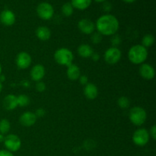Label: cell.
<instances>
[{
    "label": "cell",
    "mask_w": 156,
    "mask_h": 156,
    "mask_svg": "<svg viewBox=\"0 0 156 156\" xmlns=\"http://www.w3.org/2000/svg\"><path fill=\"white\" fill-rule=\"evenodd\" d=\"M34 114L35 115H36L37 118V117H44V115H45L46 111L44 109V108H38Z\"/></svg>",
    "instance_id": "1f68e13d"
},
{
    "label": "cell",
    "mask_w": 156,
    "mask_h": 156,
    "mask_svg": "<svg viewBox=\"0 0 156 156\" xmlns=\"http://www.w3.org/2000/svg\"><path fill=\"white\" fill-rule=\"evenodd\" d=\"M112 9V5L109 2H105L102 5V9H103L105 12H109Z\"/></svg>",
    "instance_id": "f546056e"
},
{
    "label": "cell",
    "mask_w": 156,
    "mask_h": 156,
    "mask_svg": "<svg viewBox=\"0 0 156 156\" xmlns=\"http://www.w3.org/2000/svg\"><path fill=\"white\" fill-rule=\"evenodd\" d=\"M155 37L152 34H147L142 39V45L144 47H146V48H148V47H152L155 44Z\"/></svg>",
    "instance_id": "44dd1931"
},
{
    "label": "cell",
    "mask_w": 156,
    "mask_h": 156,
    "mask_svg": "<svg viewBox=\"0 0 156 156\" xmlns=\"http://www.w3.org/2000/svg\"><path fill=\"white\" fill-rule=\"evenodd\" d=\"M77 52L79 56H80L82 58H88L91 57L92 53H94L92 47L90 45L86 44H81L77 49Z\"/></svg>",
    "instance_id": "d6986e66"
},
{
    "label": "cell",
    "mask_w": 156,
    "mask_h": 156,
    "mask_svg": "<svg viewBox=\"0 0 156 156\" xmlns=\"http://www.w3.org/2000/svg\"><path fill=\"white\" fill-rule=\"evenodd\" d=\"M91 58L94 62H98V61L100 59L101 56L98 53H97V52H94V53H92V55L91 56Z\"/></svg>",
    "instance_id": "836d02e7"
},
{
    "label": "cell",
    "mask_w": 156,
    "mask_h": 156,
    "mask_svg": "<svg viewBox=\"0 0 156 156\" xmlns=\"http://www.w3.org/2000/svg\"><path fill=\"white\" fill-rule=\"evenodd\" d=\"M102 37H103V36L100 33H98V32L94 33H94L91 34V41L94 44H98L102 41Z\"/></svg>",
    "instance_id": "484cf974"
},
{
    "label": "cell",
    "mask_w": 156,
    "mask_h": 156,
    "mask_svg": "<svg viewBox=\"0 0 156 156\" xmlns=\"http://www.w3.org/2000/svg\"><path fill=\"white\" fill-rule=\"evenodd\" d=\"M3 143L6 149L12 152H17L21 147V139L15 134H8L6 136H5Z\"/></svg>",
    "instance_id": "52a82bcc"
},
{
    "label": "cell",
    "mask_w": 156,
    "mask_h": 156,
    "mask_svg": "<svg viewBox=\"0 0 156 156\" xmlns=\"http://www.w3.org/2000/svg\"><path fill=\"white\" fill-rule=\"evenodd\" d=\"M149 133V136H150L152 140H156V126L155 125H153V126L151 127Z\"/></svg>",
    "instance_id": "4dcf8cb0"
},
{
    "label": "cell",
    "mask_w": 156,
    "mask_h": 156,
    "mask_svg": "<svg viewBox=\"0 0 156 156\" xmlns=\"http://www.w3.org/2000/svg\"><path fill=\"white\" fill-rule=\"evenodd\" d=\"M67 77L71 81H76L79 79L81 76V70L77 65L72 63L69 66H67L66 70Z\"/></svg>",
    "instance_id": "e0dca14e"
},
{
    "label": "cell",
    "mask_w": 156,
    "mask_h": 156,
    "mask_svg": "<svg viewBox=\"0 0 156 156\" xmlns=\"http://www.w3.org/2000/svg\"><path fill=\"white\" fill-rule=\"evenodd\" d=\"M4 140H5V136L3 135V134L0 133V143H3V142H4Z\"/></svg>",
    "instance_id": "e575fe53"
},
{
    "label": "cell",
    "mask_w": 156,
    "mask_h": 156,
    "mask_svg": "<svg viewBox=\"0 0 156 156\" xmlns=\"http://www.w3.org/2000/svg\"><path fill=\"white\" fill-rule=\"evenodd\" d=\"M37 117L34 113L30 111H26L23 113L19 118V122L22 126L26 127H30L35 124L37 121Z\"/></svg>",
    "instance_id": "7c38bea8"
},
{
    "label": "cell",
    "mask_w": 156,
    "mask_h": 156,
    "mask_svg": "<svg viewBox=\"0 0 156 156\" xmlns=\"http://www.w3.org/2000/svg\"><path fill=\"white\" fill-rule=\"evenodd\" d=\"M79 81L80 82L81 85H86L88 83V76H85V75H81L80 77L79 78Z\"/></svg>",
    "instance_id": "f1b7e54d"
},
{
    "label": "cell",
    "mask_w": 156,
    "mask_h": 156,
    "mask_svg": "<svg viewBox=\"0 0 156 156\" xmlns=\"http://www.w3.org/2000/svg\"><path fill=\"white\" fill-rule=\"evenodd\" d=\"M91 3V0H72L71 4L73 8L79 10H85L88 9Z\"/></svg>",
    "instance_id": "ffe728a7"
},
{
    "label": "cell",
    "mask_w": 156,
    "mask_h": 156,
    "mask_svg": "<svg viewBox=\"0 0 156 156\" xmlns=\"http://www.w3.org/2000/svg\"><path fill=\"white\" fill-rule=\"evenodd\" d=\"M97 2H105V0H94Z\"/></svg>",
    "instance_id": "f35d334b"
},
{
    "label": "cell",
    "mask_w": 156,
    "mask_h": 156,
    "mask_svg": "<svg viewBox=\"0 0 156 156\" xmlns=\"http://www.w3.org/2000/svg\"><path fill=\"white\" fill-rule=\"evenodd\" d=\"M11 123L7 119H2L0 120V133L7 134L10 131Z\"/></svg>",
    "instance_id": "7402d4cb"
},
{
    "label": "cell",
    "mask_w": 156,
    "mask_h": 156,
    "mask_svg": "<svg viewBox=\"0 0 156 156\" xmlns=\"http://www.w3.org/2000/svg\"><path fill=\"white\" fill-rule=\"evenodd\" d=\"M122 57V52L118 47H111L104 54L105 61L109 65H114L120 60Z\"/></svg>",
    "instance_id": "8992f818"
},
{
    "label": "cell",
    "mask_w": 156,
    "mask_h": 156,
    "mask_svg": "<svg viewBox=\"0 0 156 156\" xmlns=\"http://www.w3.org/2000/svg\"><path fill=\"white\" fill-rule=\"evenodd\" d=\"M78 27H79V30L82 34L89 35L94 32V30H95V24L90 19L83 18V19H81L79 21V23H78Z\"/></svg>",
    "instance_id": "8fae6325"
},
{
    "label": "cell",
    "mask_w": 156,
    "mask_h": 156,
    "mask_svg": "<svg viewBox=\"0 0 156 156\" xmlns=\"http://www.w3.org/2000/svg\"><path fill=\"white\" fill-rule=\"evenodd\" d=\"M3 107L7 111H13L18 107L17 96L15 94H7L3 99Z\"/></svg>",
    "instance_id": "9a60e30c"
},
{
    "label": "cell",
    "mask_w": 156,
    "mask_h": 156,
    "mask_svg": "<svg viewBox=\"0 0 156 156\" xmlns=\"http://www.w3.org/2000/svg\"><path fill=\"white\" fill-rule=\"evenodd\" d=\"M123 1L125 2H126V3H133V2H134L136 0H123Z\"/></svg>",
    "instance_id": "8d00e7d4"
},
{
    "label": "cell",
    "mask_w": 156,
    "mask_h": 156,
    "mask_svg": "<svg viewBox=\"0 0 156 156\" xmlns=\"http://www.w3.org/2000/svg\"><path fill=\"white\" fill-rule=\"evenodd\" d=\"M0 156H14L13 153L7 149H2L0 150Z\"/></svg>",
    "instance_id": "d6a6232c"
},
{
    "label": "cell",
    "mask_w": 156,
    "mask_h": 156,
    "mask_svg": "<svg viewBox=\"0 0 156 156\" xmlns=\"http://www.w3.org/2000/svg\"><path fill=\"white\" fill-rule=\"evenodd\" d=\"M129 118L131 123L137 126H140L146 122L147 114L146 110L140 106L133 107L129 113Z\"/></svg>",
    "instance_id": "277c9868"
},
{
    "label": "cell",
    "mask_w": 156,
    "mask_h": 156,
    "mask_svg": "<svg viewBox=\"0 0 156 156\" xmlns=\"http://www.w3.org/2000/svg\"><path fill=\"white\" fill-rule=\"evenodd\" d=\"M111 44H112V47H117L122 42L121 37H120V35L118 34H114L113 36H111Z\"/></svg>",
    "instance_id": "4316f807"
},
{
    "label": "cell",
    "mask_w": 156,
    "mask_h": 156,
    "mask_svg": "<svg viewBox=\"0 0 156 156\" xmlns=\"http://www.w3.org/2000/svg\"><path fill=\"white\" fill-rule=\"evenodd\" d=\"M61 11H62V13L64 16L69 17L73 14V12H74V8H73V6L72 5L71 2H66L65 3V4L62 5Z\"/></svg>",
    "instance_id": "603a6c76"
},
{
    "label": "cell",
    "mask_w": 156,
    "mask_h": 156,
    "mask_svg": "<svg viewBox=\"0 0 156 156\" xmlns=\"http://www.w3.org/2000/svg\"><path fill=\"white\" fill-rule=\"evenodd\" d=\"M32 62V59L30 55L27 52H20L16 56L15 63L20 69H26L30 66Z\"/></svg>",
    "instance_id": "9c48e42d"
},
{
    "label": "cell",
    "mask_w": 156,
    "mask_h": 156,
    "mask_svg": "<svg viewBox=\"0 0 156 156\" xmlns=\"http://www.w3.org/2000/svg\"><path fill=\"white\" fill-rule=\"evenodd\" d=\"M17 102H18V107H24L27 106L30 104V98L27 94H19L17 96Z\"/></svg>",
    "instance_id": "cb8c5ba5"
},
{
    "label": "cell",
    "mask_w": 156,
    "mask_h": 156,
    "mask_svg": "<svg viewBox=\"0 0 156 156\" xmlns=\"http://www.w3.org/2000/svg\"><path fill=\"white\" fill-rule=\"evenodd\" d=\"M128 58L132 63L135 65H141L144 63L148 58L147 48L142 44L133 46L128 51Z\"/></svg>",
    "instance_id": "7a4b0ae2"
},
{
    "label": "cell",
    "mask_w": 156,
    "mask_h": 156,
    "mask_svg": "<svg viewBox=\"0 0 156 156\" xmlns=\"http://www.w3.org/2000/svg\"><path fill=\"white\" fill-rule=\"evenodd\" d=\"M84 94L86 98L89 100H94L98 97V89L94 84L91 82H88L84 88Z\"/></svg>",
    "instance_id": "2e32d148"
},
{
    "label": "cell",
    "mask_w": 156,
    "mask_h": 156,
    "mask_svg": "<svg viewBox=\"0 0 156 156\" xmlns=\"http://www.w3.org/2000/svg\"><path fill=\"white\" fill-rule=\"evenodd\" d=\"M120 27L118 19L114 15L106 14L99 17L95 24V28L102 36H113Z\"/></svg>",
    "instance_id": "6da1fadb"
},
{
    "label": "cell",
    "mask_w": 156,
    "mask_h": 156,
    "mask_svg": "<svg viewBox=\"0 0 156 156\" xmlns=\"http://www.w3.org/2000/svg\"><path fill=\"white\" fill-rule=\"evenodd\" d=\"M133 142L134 144L140 147L145 146L149 141V131L144 128H139L133 134Z\"/></svg>",
    "instance_id": "5b68a950"
},
{
    "label": "cell",
    "mask_w": 156,
    "mask_h": 156,
    "mask_svg": "<svg viewBox=\"0 0 156 156\" xmlns=\"http://www.w3.org/2000/svg\"><path fill=\"white\" fill-rule=\"evenodd\" d=\"M2 66L1 64H0V75L2 74Z\"/></svg>",
    "instance_id": "ab89813d"
},
{
    "label": "cell",
    "mask_w": 156,
    "mask_h": 156,
    "mask_svg": "<svg viewBox=\"0 0 156 156\" xmlns=\"http://www.w3.org/2000/svg\"><path fill=\"white\" fill-rule=\"evenodd\" d=\"M36 36L40 41H47L51 37V30L49 27H46V26H41L37 28L36 31Z\"/></svg>",
    "instance_id": "ac0fdd59"
},
{
    "label": "cell",
    "mask_w": 156,
    "mask_h": 156,
    "mask_svg": "<svg viewBox=\"0 0 156 156\" xmlns=\"http://www.w3.org/2000/svg\"><path fill=\"white\" fill-rule=\"evenodd\" d=\"M54 59L59 65L67 67L73 63L74 55L69 49L61 47L54 53Z\"/></svg>",
    "instance_id": "3957f363"
},
{
    "label": "cell",
    "mask_w": 156,
    "mask_h": 156,
    "mask_svg": "<svg viewBox=\"0 0 156 156\" xmlns=\"http://www.w3.org/2000/svg\"><path fill=\"white\" fill-rule=\"evenodd\" d=\"M38 17L43 20H50L53 18L54 9L52 5L48 2H41L37 7Z\"/></svg>",
    "instance_id": "ba28073f"
},
{
    "label": "cell",
    "mask_w": 156,
    "mask_h": 156,
    "mask_svg": "<svg viewBox=\"0 0 156 156\" xmlns=\"http://www.w3.org/2000/svg\"><path fill=\"white\" fill-rule=\"evenodd\" d=\"M16 21V17L12 11L5 9L0 14V21L5 26L13 25Z\"/></svg>",
    "instance_id": "5bb4252c"
},
{
    "label": "cell",
    "mask_w": 156,
    "mask_h": 156,
    "mask_svg": "<svg viewBox=\"0 0 156 156\" xmlns=\"http://www.w3.org/2000/svg\"><path fill=\"white\" fill-rule=\"evenodd\" d=\"M5 80V76H3V75H0V82H4V81Z\"/></svg>",
    "instance_id": "d590c367"
},
{
    "label": "cell",
    "mask_w": 156,
    "mask_h": 156,
    "mask_svg": "<svg viewBox=\"0 0 156 156\" xmlns=\"http://www.w3.org/2000/svg\"><path fill=\"white\" fill-rule=\"evenodd\" d=\"M117 105L120 107L121 109H127L130 105V101L127 97L122 96L117 99Z\"/></svg>",
    "instance_id": "d4e9b609"
},
{
    "label": "cell",
    "mask_w": 156,
    "mask_h": 156,
    "mask_svg": "<svg viewBox=\"0 0 156 156\" xmlns=\"http://www.w3.org/2000/svg\"><path fill=\"white\" fill-rule=\"evenodd\" d=\"M2 88H3L2 83V82H0V93H1V92H2Z\"/></svg>",
    "instance_id": "74e56055"
},
{
    "label": "cell",
    "mask_w": 156,
    "mask_h": 156,
    "mask_svg": "<svg viewBox=\"0 0 156 156\" xmlns=\"http://www.w3.org/2000/svg\"><path fill=\"white\" fill-rule=\"evenodd\" d=\"M46 70L42 64H36L30 70V78L34 82H40L45 76Z\"/></svg>",
    "instance_id": "4fadbf2b"
},
{
    "label": "cell",
    "mask_w": 156,
    "mask_h": 156,
    "mask_svg": "<svg viewBox=\"0 0 156 156\" xmlns=\"http://www.w3.org/2000/svg\"><path fill=\"white\" fill-rule=\"evenodd\" d=\"M46 88H47V86H46V84L44 82H42V81L37 82L36 90L38 92H44Z\"/></svg>",
    "instance_id": "83f0119b"
},
{
    "label": "cell",
    "mask_w": 156,
    "mask_h": 156,
    "mask_svg": "<svg viewBox=\"0 0 156 156\" xmlns=\"http://www.w3.org/2000/svg\"><path fill=\"white\" fill-rule=\"evenodd\" d=\"M139 73L141 77L146 80H152L155 76V70L154 67L150 64L145 62L140 65Z\"/></svg>",
    "instance_id": "30bf717a"
}]
</instances>
